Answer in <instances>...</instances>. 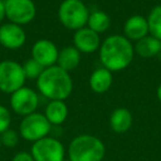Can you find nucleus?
<instances>
[{"label": "nucleus", "mask_w": 161, "mask_h": 161, "mask_svg": "<svg viewBox=\"0 0 161 161\" xmlns=\"http://www.w3.org/2000/svg\"><path fill=\"white\" fill-rule=\"evenodd\" d=\"M58 16L63 27L76 31L87 25L90 12L82 0H64L58 7Z\"/></svg>", "instance_id": "20e7f679"}, {"label": "nucleus", "mask_w": 161, "mask_h": 161, "mask_svg": "<svg viewBox=\"0 0 161 161\" xmlns=\"http://www.w3.org/2000/svg\"><path fill=\"white\" fill-rule=\"evenodd\" d=\"M110 127L117 134H124L132 125V115L127 108H117L110 115Z\"/></svg>", "instance_id": "dca6fc26"}, {"label": "nucleus", "mask_w": 161, "mask_h": 161, "mask_svg": "<svg viewBox=\"0 0 161 161\" xmlns=\"http://www.w3.org/2000/svg\"><path fill=\"white\" fill-rule=\"evenodd\" d=\"M161 47V41L152 36H147L137 41L135 45V52L142 58L157 56Z\"/></svg>", "instance_id": "a211bd4d"}, {"label": "nucleus", "mask_w": 161, "mask_h": 161, "mask_svg": "<svg viewBox=\"0 0 161 161\" xmlns=\"http://www.w3.org/2000/svg\"><path fill=\"white\" fill-rule=\"evenodd\" d=\"M32 58L40 63L43 67L55 65L58 56V50L52 41L42 39L36 41L32 47Z\"/></svg>", "instance_id": "9d476101"}, {"label": "nucleus", "mask_w": 161, "mask_h": 161, "mask_svg": "<svg viewBox=\"0 0 161 161\" xmlns=\"http://www.w3.org/2000/svg\"><path fill=\"white\" fill-rule=\"evenodd\" d=\"M157 97H158V99L161 102V84L158 86V88H157Z\"/></svg>", "instance_id": "a878e982"}, {"label": "nucleus", "mask_w": 161, "mask_h": 161, "mask_svg": "<svg viewBox=\"0 0 161 161\" xmlns=\"http://www.w3.org/2000/svg\"><path fill=\"white\" fill-rule=\"evenodd\" d=\"M113 84V75L109 69L105 67L96 69L90 77V86L93 92L103 94L107 92Z\"/></svg>", "instance_id": "4468645a"}, {"label": "nucleus", "mask_w": 161, "mask_h": 161, "mask_svg": "<svg viewBox=\"0 0 161 161\" xmlns=\"http://www.w3.org/2000/svg\"><path fill=\"white\" fill-rule=\"evenodd\" d=\"M27 40L25 30L16 23H6L0 27V44L7 49L16 50L23 47Z\"/></svg>", "instance_id": "9b49d317"}, {"label": "nucleus", "mask_w": 161, "mask_h": 161, "mask_svg": "<svg viewBox=\"0 0 161 161\" xmlns=\"http://www.w3.org/2000/svg\"><path fill=\"white\" fill-rule=\"evenodd\" d=\"M63 161H71V160H63Z\"/></svg>", "instance_id": "c85d7f7f"}, {"label": "nucleus", "mask_w": 161, "mask_h": 161, "mask_svg": "<svg viewBox=\"0 0 161 161\" xmlns=\"http://www.w3.org/2000/svg\"><path fill=\"white\" fill-rule=\"evenodd\" d=\"M12 161H34V159H33V157H32V154L22 151V152L17 153L16 156L14 157Z\"/></svg>", "instance_id": "b1692460"}, {"label": "nucleus", "mask_w": 161, "mask_h": 161, "mask_svg": "<svg viewBox=\"0 0 161 161\" xmlns=\"http://www.w3.org/2000/svg\"><path fill=\"white\" fill-rule=\"evenodd\" d=\"M69 114L64 101H51L45 108L44 116L51 125H61L65 121Z\"/></svg>", "instance_id": "f3484780"}, {"label": "nucleus", "mask_w": 161, "mask_h": 161, "mask_svg": "<svg viewBox=\"0 0 161 161\" xmlns=\"http://www.w3.org/2000/svg\"><path fill=\"white\" fill-rule=\"evenodd\" d=\"M39 105V96L29 87H21L14 92L10 97V106L16 114L28 116L36 110Z\"/></svg>", "instance_id": "1a4fd4ad"}, {"label": "nucleus", "mask_w": 161, "mask_h": 161, "mask_svg": "<svg viewBox=\"0 0 161 161\" xmlns=\"http://www.w3.org/2000/svg\"><path fill=\"white\" fill-rule=\"evenodd\" d=\"M87 25L91 30L96 33H103L109 28L110 18L104 11H94L88 17Z\"/></svg>", "instance_id": "6ab92c4d"}, {"label": "nucleus", "mask_w": 161, "mask_h": 161, "mask_svg": "<svg viewBox=\"0 0 161 161\" xmlns=\"http://www.w3.org/2000/svg\"><path fill=\"white\" fill-rule=\"evenodd\" d=\"M22 69L27 80H38L45 69V67H43L40 63H38L31 58L23 63Z\"/></svg>", "instance_id": "412c9836"}, {"label": "nucleus", "mask_w": 161, "mask_h": 161, "mask_svg": "<svg viewBox=\"0 0 161 161\" xmlns=\"http://www.w3.org/2000/svg\"><path fill=\"white\" fill-rule=\"evenodd\" d=\"M0 138H1V142L5 147L7 148H14L18 145L19 141V135L16 130L14 129H7L3 131V134H0Z\"/></svg>", "instance_id": "4be33fe9"}, {"label": "nucleus", "mask_w": 161, "mask_h": 161, "mask_svg": "<svg viewBox=\"0 0 161 161\" xmlns=\"http://www.w3.org/2000/svg\"><path fill=\"white\" fill-rule=\"evenodd\" d=\"M157 58L161 61V47H160V50H159V53H158V55H157Z\"/></svg>", "instance_id": "bb28decb"}, {"label": "nucleus", "mask_w": 161, "mask_h": 161, "mask_svg": "<svg viewBox=\"0 0 161 161\" xmlns=\"http://www.w3.org/2000/svg\"><path fill=\"white\" fill-rule=\"evenodd\" d=\"M1 146H3V142H1V138H0V148H1Z\"/></svg>", "instance_id": "cd10ccee"}, {"label": "nucleus", "mask_w": 161, "mask_h": 161, "mask_svg": "<svg viewBox=\"0 0 161 161\" xmlns=\"http://www.w3.org/2000/svg\"><path fill=\"white\" fill-rule=\"evenodd\" d=\"M124 33L128 40L139 41L149 33L148 21L146 18L139 14H135L127 19L124 25Z\"/></svg>", "instance_id": "ddd939ff"}, {"label": "nucleus", "mask_w": 161, "mask_h": 161, "mask_svg": "<svg viewBox=\"0 0 161 161\" xmlns=\"http://www.w3.org/2000/svg\"><path fill=\"white\" fill-rule=\"evenodd\" d=\"M31 154L34 161H63L64 147L58 139L45 137L33 143Z\"/></svg>", "instance_id": "6e6552de"}, {"label": "nucleus", "mask_w": 161, "mask_h": 161, "mask_svg": "<svg viewBox=\"0 0 161 161\" xmlns=\"http://www.w3.org/2000/svg\"><path fill=\"white\" fill-rule=\"evenodd\" d=\"M22 65L12 60H5L0 62V91L12 94L23 87L25 82Z\"/></svg>", "instance_id": "39448f33"}, {"label": "nucleus", "mask_w": 161, "mask_h": 161, "mask_svg": "<svg viewBox=\"0 0 161 161\" xmlns=\"http://www.w3.org/2000/svg\"><path fill=\"white\" fill-rule=\"evenodd\" d=\"M134 58V47L125 36H110L99 47V60L103 67L119 72L129 66Z\"/></svg>", "instance_id": "f257e3e1"}, {"label": "nucleus", "mask_w": 161, "mask_h": 161, "mask_svg": "<svg viewBox=\"0 0 161 161\" xmlns=\"http://www.w3.org/2000/svg\"><path fill=\"white\" fill-rule=\"evenodd\" d=\"M149 33L161 41V5L152 8L147 18Z\"/></svg>", "instance_id": "aec40b11"}, {"label": "nucleus", "mask_w": 161, "mask_h": 161, "mask_svg": "<svg viewBox=\"0 0 161 161\" xmlns=\"http://www.w3.org/2000/svg\"><path fill=\"white\" fill-rule=\"evenodd\" d=\"M11 124V115L10 112L5 107L0 105V134H3L7 129H9Z\"/></svg>", "instance_id": "5701e85b"}, {"label": "nucleus", "mask_w": 161, "mask_h": 161, "mask_svg": "<svg viewBox=\"0 0 161 161\" xmlns=\"http://www.w3.org/2000/svg\"><path fill=\"white\" fill-rule=\"evenodd\" d=\"M80 62V52L75 47H66L58 51V66L66 72H71L78 66Z\"/></svg>", "instance_id": "2eb2a0df"}, {"label": "nucleus", "mask_w": 161, "mask_h": 161, "mask_svg": "<svg viewBox=\"0 0 161 161\" xmlns=\"http://www.w3.org/2000/svg\"><path fill=\"white\" fill-rule=\"evenodd\" d=\"M105 152L103 141L92 135L75 137L69 146V158L71 161H102Z\"/></svg>", "instance_id": "7ed1b4c3"}, {"label": "nucleus", "mask_w": 161, "mask_h": 161, "mask_svg": "<svg viewBox=\"0 0 161 161\" xmlns=\"http://www.w3.org/2000/svg\"><path fill=\"white\" fill-rule=\"evenodd\" d=\"M51 130V124L47 117L40 113H32L25 116L20 124V135L23 139L29 141L40 140L49 135Z\"/></svg>", "instance_id": "423d86ee"}, {"label": "nucleus", "mask_w": 161, "mask_h": 161, "mask_svg": "<svg viewBox=\"0 0 161 161\" xmlns=\"http://www.w3.org/2000/svg\"><path fill=\"white\" fill-rule=\"evenodd\" d=\"M6 17V12H5V3L3 1L0 0V23L3 20V18Z\"/></svg>", "instance_id": "393cba45"}, {"label": "nucleus", "mask_w": 161, "mask_h": 161, "mask_svg": "<svg viewBox=\"0 0 161 161\" xmlns=\"http://www.w3.org/2000/svg\"><path fill=\"white\" fill-rule=\"evenodd\" d=\"M74 47L82 53H94L95 51L101 47V38L98 33L91 30L90 28H82L80 30H76L74 34Z\"/></svg>", "instance_id": "f8f14e48"}, {"label": "nucleus", "mask_w": 161, "mask_h": 161, "mask_svg": "<svg viewBox=\"0 0 161 161\" xmlns=\"http://www.w3.org/2000/svg\"><path fill=\"white\" fill-rule=\"evenodd\" d=\"M6 17L11 23L28 25L36 14V5L32 0H5Z\"/></svg>", "instance_id": "0eeeda50"}, {"label": "nucleus", "mask_w": 161, "mask_h": 161, "mask_svg": "<svg viewBox=\"0 0 161 161\" xmlns=\"http://www.w3.org/2000/svg\"><path fill=\"white\" fill-rule=\"evenodd\" d=\"M40 93L50 101H65L73 91L69 73L58 65L47 67L36 80Z\"/></svg>", "instance_id": "f03ea898"}]
</instances>
